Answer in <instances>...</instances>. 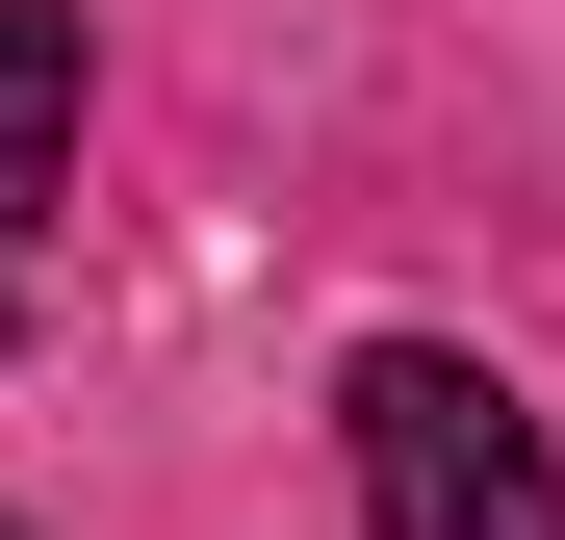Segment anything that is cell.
<instances>
[{
    "label": "cell",
    "mask_w": 565,
    "mask_h": 540,
    "mask_svg": "<svg viewBox=\"0 0 565 540\" xmlns=\"http://www.w3.org/2000/svg\"><path fill=\"white\" fill-rule=\"evenodd\" d=\"M52 155H77V27H52V0H26V27H0V207H26Z\"/></svg>",
    "instance_id": "cell-2"
},
{
    "label": "cell",
    "mask_w": 565,
    "mask_h": 540,
    "mask_svg": "<svg viewBox=\"0 0 565 540\" xmlns=\"http://www.w3.org/2000/svg\"><path fill=\"white\" fill-rule=\"evenodd\" d=\"M0 335H26V257H0Z\"/></svg>",
    "instance_id": "cell-3"
},
{
    "label": "cell",
    "mask_w": 565,
    "mask_h": 540,
    "mask_svg": "<svg viewBox=\"0 0 565 540\" xmlns=\"http://www.w3.org/2000/svg\"><path fill=\"white\" fill-rule=\"evenodd\" d=\"M334 437H360V540H565L540 412H514L462 335H386V360L334 387Z\"/></svg>",
    "instance_id": "cell-1"
}]
</instances>
